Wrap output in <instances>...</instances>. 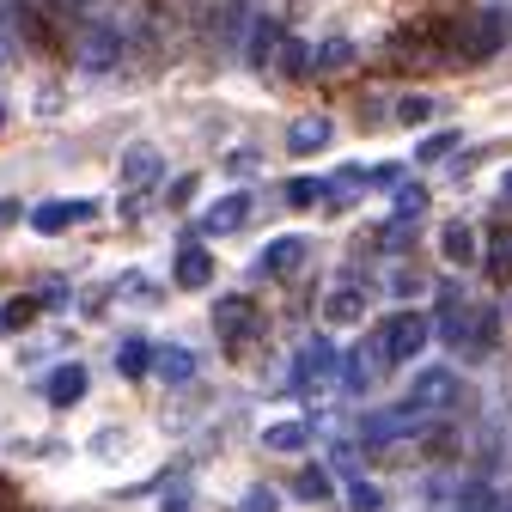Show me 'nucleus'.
<instances>
[{"instance_id": "nucleus-35", "label": "nucleus", "mask_w": 512, "mask_h": 512, "mask_svg": "<svg viewBox=\"0 0 512 512\" xmlns=\"http://www.w3.org/2000/svg\"><path fill=\"white\" fill-rule=\"evenodd\" d=\"M506 269H512V232H506L500 250H494V275H506Z\"/></svg>"}, {"instance_id": "nucleus-1", "label": "nucleus", "mask_w": 512, "mask_h": 512, "mask_svg": "<svg viewBox=\"0 0 512 512\" xmlns=\"http://www.w3.org/2000/svg\"><path fill=\"white\" fill-rule=\"evenodd\" d=\"M378 354H384V366H403V360H415L427 342H433V317L427 311H397V317H384L378 324Z\"/></svg>"}, {"instance_id": "nucleus-2", "label": "nucleus", "mask_w": 512, "mask_h": 512, "mask_svg": "<svg viewBox=\"0 0 512 512\" xmlns=\"http://www.w3.org/2000/svg\"><path fill=\"white\" fill-rule=\"evenodd\" d=\"M500 43H506V19L500 13H470V19H458L452 31H445L452 61H494Z\"/></svg>"}, {"instance_id": "nucleus-32", "label": "nucleus", "mask_w": 512, "mask_h": 512, "mask_svg": "<svg viewBox=\"0 0 512 512\" xmlns=\"http://www.w3.org/2000/svg\"><path fill=\"white\" fill-rule=\"evenodd\" d=\"M452 147H458V135H452V128H445V135H433V141H421L415 153H421V159L433 165V159H445V153H452Z\"/></svg>"}, {"instance_id": "nucleus-24", "label": "nucleus", "mask_w": 512, "mask_h": 512, "mask_svg": "<svg viewBox=\"0 0 512 512\" xmlns=\"http://www.w3.org/2000/svg\"><path fill=\"white\" fill-rule=\"evenodd\" d=\"M324 317H330V324H354V317H366V299L354 287H336L330 305H324Z\"/></svg>"}, {"instance_id": "nucleus-22", "label": "nucleus", "mask_w": 512, "mask_h": 512, "mask_svg": "<svg viewBox=\"0 0 512 512\" xmlns=\"http://www.w3.org/2000/svg\"><path fill=\"white\" fill-rule=\"evenodd\" d=\"M342 68H354V43L348 37H330L324 49L311 55V74H342Z\"/></svg>"}, {"instance_id": "nucleus-4", "label": "nucleus", "mask_w": 512, "mask_h": 512, "mask_svg": "<svg viewBox=\"0 0 512 512\" xmlns=\"http://www.w3.org/2000/svg\"><path fill=\"white\" fill-rule=\"evenodd\" d=\"M214 330H220V342H250L256 330H263V305H256L250 293H226L214 305Z\"/></svg>"}, {"instance_id": "nucleus-21", "label": "nucleus", "mask_w": 512, "mask_h": 512, "mask_svg": "<svg viewBox=\"0 0 512 512\" xmlns=\"http://www.w3.org/2000/svg\"><path fill=\"white\" fill-rule=\"evenodd\" d=\"M25 43V7L0 0V61H13V49Z\"/></svg>"}, {"instance_id": "nucleus-26", "label": "nucleus", "mask_w": 512, "mask_h": 512, "mask_svg": "<svg viewBox=\"0 0 512 512\" xmlns=\"http://www.w3.org/2000/svg\"><path fill=\"white\" fill-rule=\"evenodd\" d=\"M421 214H427V189H421V183H403V189H397V214H391V220H421Z\"/></svg>"}, {"instance_id": "nucleus-23", "label": "nucleus", "mask_w": 512, "mask_h": 512, "mask_svg": "<svg viewBox=\"0 0 512 512\" xmlns=\"http://www.w3.org/2000/svg\"><path fill=\"white\" fill-rule=\"evenodd\" d=\"M305 439H311V427H305V421H281V427H269V433H263L269 452H305Z\"/></svg>"}, {"instance_id": "nucleus-7", "label": "nucleus", "mask_w": 512, "mask_h": 512, "mask_svg": "<svg viewBox=\"0 0 512 512\" xmlns=\"http://www.w3.org/2000/svg\"><path fill=\"white\" fill-rule=\"evenodd\" d=\"M421 427V415L403 403V409H384V415H366V427H360V445H372V452H384V445H397L403 433H415Z\"/></svg>"}, {"instance_id": "nucleus-19", "label": "nucleus", "mask_w": 512, "mask_h": 512, "mask_svg": "<svg viewBox=\"0 0 512 512\" xmlns=\"http://www.w3.org/2000/svg\"><path fill=\"white\" fill-rule=\"evenodd\" d=\"M116 372H122V378H147V372H153V342L128 336V342L116 348Z\"/></svg>"}, {"instance_id": "nucleus-25", "label": "nucleus", "mask_w": 512, "mask_h": 512, "mask_svg": "<svg viewBox=\"0 0 512 512\" xmlns=\"http://www.w3.org/2000/svg\"><path fill=\"white\" fill-rule=\"evenodd\" d=\"M336 488H330V470L324 464H311V470H299V500H330Z\"/></svg>"}, {"instance_id": "nucleus-17", "label": "nucleus", "mask_w": 512, "mask_h": 512, "mask_svg": "<svg viewBox=\"0 0 512 512\" xmlns=\"http://www.w3.org/2000/svg\"><path fill=\"white\" fill-rule=\"evenodd\" d=\"M244 220H250V196H226L202 214V232H238Z\"/></svg>"}, {"instance_id": "nucleus-20", "label": "nucleus", "mask_w": 512, "mask_h": 512, "mask_svg": "<svg viewBox=\"0 0 512 512\" xmlns=\"http://www.w3.org/2000/svg\"><path fill=\"white\" fill-rule=\"evenodd\" d=\"M275 55H281V25L275 19H256L250 25V61H256V68H269Z\"/></svg>"}, {"instance_id": "nucleus-39", "label": "nucleus", "mask_w": 512, "mask_h": 512, "mask_svg": "<svg viewBox=\"0 0 512 512\" xmlns=\"http://www.w3.org/2000/svg\"><path fill=\"white\" fill-rule=\"evenodd\" d=\"M0 512H13V500H7V494H0Z\"/></svg>"}, {"instance_id": "nucleus-6", "label": "nucleus", "mask_w": 512, "mask_h": 512, "mask_svg": "<svg viewBox=\"0 0 512 512\" xmlns=\"http://www.w3.org/2000/svg\"><path fill=\"white\" fill-rule=\"evenodd\" d=\"M452 403H458V378L445 372V366H433V372L415 378V391H409V409L415 415H439V409H452Z\"/></svg>"}, {"instance_id": "nucleus-16", "label": "nucleus", "mask_w": 512, "mask_h": 512, "mask_svg": "<svg viewBox=\"0 0 512 512\" xmlns=\"http://www.w3.org/2000/svg\"><path fill=\"white\" fill-rule=\"evenodd\" d=\"M439 250H445V263H476V256H482L476 226H470V220H452V226L439 232Z\"/></svg>"}, {"instance_id": "nucleus-33", "label": "nucleus", "mask_w": 512, "mask_h": 512, "mask_svg": "<svg viewBox=\"0 0 512 512\" xmlns=\"http://www.w3.org/2000/svg\"><path fill=\"white\" fill-rule=\"evenodd\" d=\"M348 500H354V512H378V506H384V494H378L372 482H354V494H348Z\"/></svg>"}, {"instance_id": "nucleus-37", "label": "nucleus", "mask_w": 512, "mask_h": 512, "mask_svg": "<svg viewBox=\"0 0 512 512\" xmlns=\"http://www.w3.org/2000/svg\"><path fill=\"white\" fill-rule=\"evenodd\" d=\"M500 202H512V171H506V183H500Z\"/></svg>"}, {"instance_id": "nucleus-3", "label": "nucleus", "mask_w": 512, "mask_h": 512, "mask_svg": "<svg viewBox=\"0 0 512 512\" xmlns=\"http://www.w3.org/2000/svg\"><path fill=\"white\" fill-rule=\"evenodd\" d=\"M336 342L330 336H311L305 342V354L293 360V372H287V397H311V391H324V384L336 378Z\"/></svg>"}, {"instance_id": "nucleus-12", "label": "nucleus", "mask_w": 512, "mask_h": 512, "mask_svg": "<svg viewBox=\"0 0 512 512\" xmlns=\"http://www.w3.org/2000/svg\"><path fill=\"white\" fill-rule=\"evenodd\" d=\"M336 372H342V391H366V384H372V378L384 372V354H378V342L354 348V354H348V360H342Z\"/></svg>"}, {"instance_id": "nucleus-18", "label": "nucleus", "mask_w": 512, "mask_h": 512, "mask_svg": "<svg viewBox=\"0 0 512 512\" xmlns=\"http://www.w3.org/2000/svg\"><path fill=\"white\" fill-rule=\"evenodd\" d=\"M153 372L171 384V391H177V384H189V378H196V354H189V348H159L153 354Z\"/></svg>"}, {"instance_id": "nucleus-9", "label": "nucleus", "mask_w": 512, "mask_h": 512, "mask_svg": "<svg viewBox=\"0 0 512 512\" xmlns=\"http://www.w3.org/2000/svg\"><path fill=\"white\" fill-rule=\"evenodd\" d=\"M171 281H177L183 293H202V287L214 281V256H208V244H183L177 263H171Z\"/></svg>"}, {"instance_id": "nucleus-36", "label": "nucleus", "mask_w": 512, "mask_h": 512, "mask_svg": "<svg viewBox=\"0 0 512 512\" xmlns=\"http://www.w3.org/2000/svg\"><path fill=\"white\" fill-rule=\"evenodd\" d=\"M19 214H25V208H19V202H0V226H13V220H19Z\"/></svg>"}, {"instance_id": "nucleus-13", "label": "nucleus", "mask_w": 512, "mask_h": 512, "mask_svg": "<svg viewBox=\"0 0 512 512\" xmlns=\"http://www.w3.org/2000/svg\"><path fill=\"white\" fill-rule=\"evenodd\" d=\"M330 135H336V122L330 116H299L293 128H287V153H317V147H330Z\"/></svg>"}, {"instance_id": "nucleus-29", "label": "nucleus", "mask_w": 512, "mask_h": 512, "mask_svg": "<svg viewBox=\"0 0 512 512\" xmlns=\"http://www.w3.org/2000/svg\"><path fill=\"white\" fill-rule=\"evenodd\" d=\"M238 512H281V494H275V488H250V494L238 500Z\"/></svg>"}, {"instance_id": "nucleus-40", "label": "nucleus", "mask_w": 512, "mask_h": 512, "mask_svg": "<svg viewBox=\"0 0 512 512\" xmlns=\"http://www.w3.org/2000/svg\"><path fill=\"white\" fill-rule=\"evenodd\" d=\"M0 128H7V104H0Z\"/></svg>"}, {"instance_id": "nucleus-30", "label": "nucleus", "mask_w": 512, "mask_h": 512, "mask_svg": "<svg viewBox=\"0 0 512 512\" xmlns=\"http://www.w3.org/2000/svg\"><path fill=\"white\" fill-rule=\"evenodd\" d=\"M37 317V299H13L7 311H0V330H19V324H31Z\"/></svg>"}, {"instance_id": "nucleus-8", "label": "nucleus", "mask_w": 512, "mask_h": 512, "mask_svg": "<svg viewBox=\"0 0 512 512\" xmlns=\"http://www.w3.org/2000/svg\"><path fill=\"white\" fill-rule=\"evenodd\" d=\"M305 250H311V244L287 232V238H275L263 256H256V269H263L269 281H287V275H299V269H305Z\"/></svg>"}, {"instance_id": "nucleus-34", "label": "nucleus", "mask_w": 512, "mask_h": 512, "mask_svg": "<svg viewBox=\"0 0 512 512\" xmlns=\"http://www.w3.org/2000/svg\"><path fill=\"white\" fill-rule=\"evenodd\" d=\"M391 293H397V299H409V293H421V275H409V269H397V275H391Z\"/></svg>"}, {"instance_id": "nucleus-15", "label": "nucleus", "mask_w": 512, "mask_h": 512, "mask_svg": "<svg viewBox=\"0 0 512 512\" xmlns=\"http://www.w3.org/2000/svg\"><path fill=\"white\" fill-rule=\"evenodd\" d=\"M74 220H92V202H43V208H31L37 232H68Z\"/></svg>"}, {"instance_id": "nucleus-5", "label": "nucleus", "mask_w": 512, "mask_h": 512, "mask_svg": "<svg viewBox=\"0 0 512 512\" xmlns=\"http://www.w3.org/2000/svg\"><path fill=\"white\" fill-rule=\"evenodd\" d=\"M116 55H122V31L116 25H80L74 31V61L80 68L104 74V68H116Z\"/></svg>"}, {"instance_id": "nucleus-11", "label": "nucleus", "mask_w": 512, "mask_h": 512, "mask_svg": "<svg viewBox=\"0 0 512 512\" xmlns=\"http://www.w3.org/2000/svg\"><path fill=\"white\" fill-rule=\"evenodd\" d=\"M86 384H92V378H86V366H55V372L43 378V397H49L55 409H74V403L86 397Z\"/></svg>"}, {"instance_id": "nucleus-27", "label": "nucleus", "mask_w": 512, "mask_h": 512, "mask_svg": "<svg viewBox=\"0 0 512 512\" xmlns=\"http://www.w3.org/2000/svg\"><path fill=\"white\" fill-rule=\"evenodd\" d=\"M317 196H330V189L317 183V177H293V183H287V202H293V208H311Z\"/></svg>"}, {"instance_id": "nucleus-31", "label": "nucleus", "mask_w": 512, "mask_h": 512, "mask_svg": "<svg viewBox=\"0 0 512 512\" xmlns=\"http://www.w3.org/2000/svg\"><path fill=\"white\" fill-rule=\"evenodd\" d=\"M427 116H433V98H421V92L397 104V122H409V128H415V122H427Z\"/></svg>"}, {"instance_id": "nucleus-10", "label": "nucleus", "mask_w": 512, "mask_h": 512, "mask_svg": "<svg viewBox=\"0 0 512 512\" xmlns=\"http://www.w3.org/2000/svg\"><path fill=\"white\" fill-rule=\"evenodd\" d=\"M494 336H500V311L482 305V311H464V317H458V336H452V342H458V348L470 342V354H488Z\"/></svg>"}, {"instance_id": "nucleus-14", "label": "nucleus", "mask_w": 512, "mask_h": 512, "mask_svg": "<svg viewBox=\"0 0 512 512\" xmlns=\"http://www.w3.org/2000/svg\"><path fill=\"white\" fill-rule=\"evenodd\" d=\"M153 177H159V153L153 147H128L122 153V196H141Z\"/></svg>"}, {"instance_id": "nucleus-38", "label": "nucleus", "mask_w": 512, "mask_h": 512, "mask_svg": "<svg viewBox=\"0 0 512 512\" xmlns=\"http://www.w3.org/2000/svg\"><path fill=\"white\" fill-rule=\"evenodd\" d=\"M165 512H189V500H165Z\"/></svg>"}, {"instance_id": "nucleus-28", "label": "nucleus", "mask_w": 512, "mask_h": 512, "mask_svg": "<svg viewBox=\"0 0 512 512\" xmlns=\"http://www.w3.org/2000/svg\"><path fill=\"white\" fill-rule=\"evenodd\" d=\"M458 512H494V488H482V482H470V488L458 494Z\"/></svg>"}]
</instances>
